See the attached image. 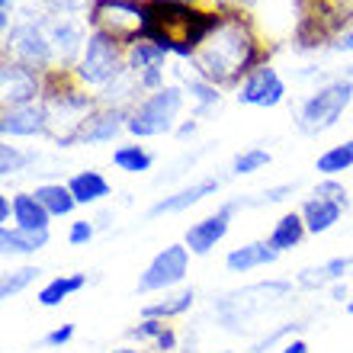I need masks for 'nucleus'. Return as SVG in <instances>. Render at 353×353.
<instances>
[{
	"instance_id": "f257e3e1",
	"label": "nucleus",
	"mask_w": 353,
	"mask_h": 353,
	"mask_svg": "<svg viewBox=\"0 0 353 353\" xmlns=\"http://www.w3.org/2000/svg\"><path fill=\"white\" fill-rule=\"evenodd\" d=\"M190 65H193V74L205 77L215 87H241L244 77L263 65L261 39L238 3L222 10V23L196 48V58Z\"/></svg>"
},
{
	"instance_id": "f03ea898",
	"label": "nucleus",
	"mask_w": 353,
	"mask_h": 353,
	"mask_svg": "<svg viewBox=\"0 0 353 353\" xmlns=\"http://www.w3.org/2000/svg\"><path fill=\"white\" fill-rule=\"evenodd\" d=\"M350 103H353V81L350 77H334V81L321 84L318 90L308 93L305 100H302V106H299V112H296L299 132H305V135H321V132L334 129Z\"/></svg>"
},
{
	"instance_id": "7ed1b4c3",
	"label": "nucleus",
	"mask_w": 353,
	"mask_h": 353,
	"mask_svg": "<svg viewBox=\"0 0 353 353\" xmlns=\"http://www.w3.org/2000/svg\"><path fill=\"white\" fill-rule=\"evenodd\" d=\"M183 103H186V90L176 84H168L158 93H148V97L129 112L125 132L135 135V139H154V135L176 132V116L183 112Z\"/></svg>"
},
{
	"instance_id": "20e7f679",
	"label": "nucleus",
	"mask_w": 353,
	"mask_h": 353,
	"mask_svg": "<svg viewBox=\"0 0 353 353\" xmlns=\"http://www.w3.org/2000/svg\"><path fill=\"white\" fill-rule=\"evenodd\" d=\"M125 71V46H122L119 39L106 36L100 29H90V36H87V46H84V55L77 61L74 68V77L87 90H103V87L110 84L112 77H119Z\"/></svg>"
},
{
	"instance_id": "39448f33",
	"label": "nucleus",
	"mask_w": 353,
	"mask_h": 353,
	"mask_svg": "<svg viewBox=\"0 0 353 353\" xmlns=\"http://www.w3.org/2000/svg\"><path fill=\"white\" fill-rule=\"evenodd\" d=\"M87 23L90 29H100L129 48L139 42L145 26V0H93L87 10Z\"/></svg>"
},
{
	"instance_id": "423d86ee",
	"label": "nucleus",
	"mask_w": 353,
	"mask_h": 353,
	"mask_svg": "<svg viewBox=\"0 0 353 353\" xmlns=\"http://www.w3.org/2000/svg\"><path fill=\"white\" fill-rule=\"evenodd\" d=\"M3 39H7V48H10V55H13V61H19V65H26V68H36L42 74L55 71L58 58H55V48H52V39L46 32V17L17 23V26L10 29V36H3Z\"/></svg>"
},
{
	"instance_id": "0eeeda50",
	"label": "nucleus",
	"mask_w": 353,
	"mask_h": 353,
	"mask_svg": "<svg viewBox=\"0 0 353 353\" xmlns=\"http://www.w3.org/2000/svg\"><path fill=\"white\" fill-rule=\"evenodd\" d=\"M286 292H289V283H257V286L238 289L232 296H225L215 305V312H219V318H222L225 325L234 327V325H241V321H248L254 312H263L267 305L286 299Z\"/></svg>"
},
{
	"instance_id": "6e6552de",
	"label": "nucleus",
	"mask_w": 353,
	"mask_h": 353,
	"mask_svg": "<svg viewBox=\"0 0 353 353\" xmlns=\"http://www.w3.org/2000/svg\"><path fill=\"white\" fill-rule=\"evenodd\" d=\"M186 270H190V248L168 244L164 251L151 257V263L139 276V292H164V289L180 286L186 279Z\"/></svg>"
},
{
	"instance_id": "1a4fd4ad",
	"label": "nucleus",
	"mask_w": 353,
	"mask_h": 353,
	"mask_svg": "<svg viewBox=\"0 0 353 353\" xmlns=\"http://www.w3.org/2000/svg\"><path fill=\"white\" fill-rule=\"evenodd\" d=\"M0 93H3V106L42 103V97H46V74L10 58V61L0 65Z\"/></svg>"
},
{
	"instance_id": "9d476101",
	"label": "nucleus",
	"mask_w": 353,
	"mask_h": 353,
	"mask_svg": "<svg viewBox=\"0 0 353 353\" xmlns=\"http://www.w3.org/2000/svg\"><path fill=\"white\" fill-rule=\"evenodd\" d=\"M238 103L241 106H257V110H273L286 100V81L279 77V71L273 65L263 61L261 68H254L251 74L241 81L238 87Z\"/></svg>"
},
{
	"instance_id": "9b49d317",
	"label": "nucleus",
	"mask_w": 353,
	"mask_h": 353,
	"mask_svg": "<svg viewBox=\"0 0 353 353\" xmlns=\"http://www.w3.org/2000/svg\"><path fill=\"white\" fill-rule=\"evenodd\" d=\"M46 32L52 39V48H55V58L58 65L74 71L81 55H84V46H87V36L84 26L77 23L74 17H46Z\"/></svg>"
},
{
	"instance_id": "f8f14e48",
	"label": "nucleus",
	"mask_w": 353,
	"mask_h": 353,
	"mask_svg": "<svg viewBox=\"0 0 353 353\" xmlns=\"http://www.w3.org/2000/svg\"><path fill=\"white\" fill-rule=\"evenodd\" d=\"M232 212H234V203H225L219 212L205 215V219H199V222L190 225L186 234H183V244L190 248V254L205 257V254L212 251L215 244L228 234V228H232Z\"/></svg>"
},
{
	"instance_id": "ddd939ff",
	"label": "nucleus",
	"mask_w": 353,
	"mask_h": 353,
	"mask_svg": "<svg viewBox=\"0 0 353 353\" xmlns=\"http://www.w3.org/2000/svg\"><path fill=\"white\" fill-rule=\"evenodd\" d=\"M0 132L3 139H36L48 135V112L42 103H29V106H3L0 112Z\"/></svg>"
},
{
	"instance_id": "4468645a",
	"label": "nucleus",
	"mask_w": 353,
	"mask_h": 353,
	"mask_svg": "<svg viewBox=\"0 0 353 353\" xmlns=\"http://www.w3.org/2000/svg\"><path fill=\"white\" fill-rule=\"evenodd\" d=\"M129 125V112L125 110H110V106H97L87 116V122L77 132V145H106L116 135H122Z\"/></svg>"
},
{
	"instance_id": "2eb2a0df",
	"label": "nucleus",
	"mask_w": 353,
	"mask_h": 353,
	"mask_svg": "<svg viewBox=\"0 0 353 353\" xmlns=\"http://www.w3.org/2000/svg\"><path fill=\"white\" fill-rule=\"evenodd\" d=\"M219 186H222V180H219V176L196 180V183H190V186H183V190H176V193L158 199V203L148 209V219H158V215H174V212H186V209H193V205H199L203 199H209V196L219 193Z\"/></svg>"
},
{
	"instance_id": "dca6fc26",
	"label": "nucleus",
	"mask_w": 353,
	"mask_h": 353,
	"mask_svg": "<svg viewBox=\"0 0 353 353\" xmlns=\"http://www.w3.org/2000/svg\"><path fill=\"white\" fill-rule=\"evenodd\" d=\"M141 93L145 90H141V84H139V74H132L129 68H125V71H122L119 77H112L103 90H97V100H100V106H110V110L132 112L141 100H145Z\"/></svg>"
},
{
	"instance_id": "f3484780",
	"label": "nucleus",
	"mask_w": 353,
	"mask_h": 353,
	"mask_svg": "<svg viewBox=\"0 0 353 353\" xmlns=\"http://www.w3.org/2000/svg\"><path fill=\"white\" fill-rule=\"evenodd\" d=\"M276 257H279V251H273L270 241H251V244H241V248L228 251L225 267H228V273H251V270L270 267Z\"/></svg>"
},
{
	"instance_id": "a211bd4d",
	"label": "nucleus",
	"mask_w": 353,
	"mask_h": 353,
	"mask_svg": "<svg viewBox=\"0 0 353 353\" xmlns=\"http://www.w3.org/2000/svg\"><path fill=\"white\" fill-rule=\"evenodd\" d=\"M341 212H344V205L331 203V199H325V196H312V199H305V205H302V222H305V232L308 234L331 232V228L341 222Z\"/></svg>"
},
{
	"instance_id": "6ab92c4d",
	"label": "nucleus",
	"mask_w": 353,
	"mask_h": 353,
	"mask_svg": "<svg viewBox=\"0 0 353 353\" xmlns=\"http://www.w3.org/2000/svg\"><path fill=\"white\" fill-rule=\"evenodd\" d=\"M87 286V273H61V276L48 279L46 286L39 289L36 302L42 308H58L61 302H68L71 296H77Z\"/></svg>"
},
{
	"instance_id": "aec40b11",
	"label": "nucleus",
	"mask_w": 353,
	"mask_h": 353,
	"mask_svg": "<svg viewBox=\"0 0 353 353\" xmlns=\"http://www.w3.org/2000/svg\"><path fill=\"white\" fill-rule=\"evenodd\" d=\"M48 244V232H32V228H19V225H7L0 228V251L3 254H36Z\"/></svg>"
},
{
	"instance_id": "412c9836",
	"label": "nucleus",
	"mask_w": 353,
	"mask_h": 353,
	"mask_svg": "<svg viewBox=\"0 0 353 353\" xmlns=\"http://www.w3.org/2000/svg\"><path fill=\"white\" fill-rule=\"evenodd\" d=\"M68 186H71L77 205H97L112 193L110 180H106L100 170H81V174H74L68 180Z\"/></svg>"
},
{
	"instance_id": "4be33fe9",
	"label": "nucleus",
	"mask_w": 353,
	"mask_h": 353,
	"mask_svg": "<svg viewBox=\"0 0 353 353\" xmlns=\"http://www.w3.org/2000/svg\"><path fill=\"white\" fill-rule=\"evenodd\" d=\"M353 270V257H331V261L318 263V267H308L299 273V286L302 289H321L331 286L337 279H344Z\"/></svg>"
},
{
	"instance_id": "5701e85b",
	"label": "nucleus",
	"mask_w": 353,
	"mask_h": 353,
	"mask_svg": "<svg viewBox=\"0 0 353 353\" xmlns=\"http://www.w3.org/2000/svg\"><path fill=\"white\" fill-rule=\"evenodd\" d=\"M13 225L32 228V232H48L52 215H48L46 205L36 199V193H17L13 196Z\"/></svg>"
},
{
	"instance_id": "b1692460",
	"label": "nucleus",
	"mask_w": 353,
	"mask_h": 353,
	"mask_svg": "<svg viewBox=\"0 0 353 353\" xmlns=\"http://www.w3.org/2000/svg\"><path fill=\"white\" fill-rule=\"evenodd\" d=\"M305 222H302V212H286L279 215L276 225H273V232H270L267 241L273 244V251H292V248H299L302 244V238H305Z\"/></svg>"
},
{
	"instance_id": "393cba45",
	"label": "nucleus",
	"mask_w": 353,
	"mask_h": 353,
	"mask_svg": "<svg viewBox=\"0 0 353 353\" xmlns=\"http://www.w3.org/2000/svg\"><path fill=\"white\" fill-rule=\"evenodd\" d=\"M36 199L46 205V212L52 219H61V215H71L77 209V199L71 193L68 183H42L36 186Z\"/></svg>"
},
{
	"instance_id": "a878e982",
	"label": "nucleus",
	"mask_w": 353,
	"mask_h": 353,
	"mask_svg": "<svg viewBox=\"0 0 353 353\" xmlns=\"http://www.w3.org/2000/svg\"><path fill=\"white\" fill-rule=\"evenodd\" d=\"M168 52L154 42H135V46L125 48V68H129L132 74H141V71H151V68H164L168 65Z\"/></svg>"
},
{
	"instance_id": "bb28decb",
	"label": "nucleus",
	"mask_w": 353,
	"mask_h": 353,
	"mask_svg": "<svg viewBox=\"0 0 353 353\" xmlns=\"http://www.w3.org/2000/svg\"><path fill=\"white\" fill-rule=\"evenodd\" d=\"M315 170L321 176H341L344 170H353V139L331 145L327 151H321L315 161Z\"/></svg>"
},
{
	"instance_id": "cd10ccee",
	"label": "nucleus",
	"mask_w": 353,
	"mask_h": 353,
	"mask_svg": "<svg viewBox=\"0 0 353 353\" xmlns=\"http://www.w3.org/2000/svg\"><path fill=\"white\" fill-rule=\"evenodd\" d=\"M112 164L122 170V174H148L154 158H151V151L139 141H132V145H119V148H112Z\"/></svg>"
},
{
	"instance_id": "c85d7f7f",
	"label": "nucleus",
	"mask_w": 353,
	"mask_h": 353,
	"mask_svg": "<svg viewBox=\"0 0 353 353\" xmlns=\"http://www.w3.org/2000/svg\"><path fill=\"white\" fill-rule=\"evenodd\" d=\"M196 302V292L193 289H180L176 296L164 299V302H154V305H145V312L141 315L145 318H161V321H168V318H176L183 315V312H190Z\"/></svg>"
},
{
	"instance_id": "c756f323",
	"label": "nucleus",
	"mask_w": 353,
	"mask_h": 353,
	"mask_svg": "<svg viewBox=\"0 0 353 353\" xmlns=\"http://www.w3.org/2000/svg\"><path fill=\"white\" fill-rule=\"evenodd\" d=\"M183 90L193 97L199 106H196V112L203 116L205 110H212V106H219V100H222V93H219V87L215 84H209L205 77H199V74H190L183 81Z\"/></svg>"
},
{
	"instance_id": "7c9ffc66",
	"label": "nucleus",
	"mask_w": 353,
	"mask_h": 353,
	"mask_svg": "<svg viewBox=\"0 0 353 353\" xmlns=\"http://www.w3.org/2000/svg\"><path fill=\"white\" fill-rule=\"evenodd\" d=\"M32 161H36V151H23L19 145H10V141L0 145V174L3 176L23 174Z\"/></svg>"
},
{
	"instance_id": "2f4dec72",
	"label": "nucleus",
	"mask_w": 353,
	"mask_h": 353,
	"mask_svg": "<svg viewBox=\"0 0 353 353\" xmlns=\"http://www.w3.org/2000/svg\"><path fill=\"white\" fill-rule=\"evenodd\" d=\"M270 164V151L261 148V145H254V148H244L234 154L232 161V174L238 176H248V174H257V170H263Z\"/></svg>"
},
{
	"instance_id": "473e14b6",
	"label": "nucleus",
	"mask_w": 353,
	"mask_h": 353,
	"mask_svg": "<svg viewBox=\"0 0 353 353\" xmlns=\"http://www.w3.org/2000/svg\"><path fill=\"white\" fill-rule=\"evenodd\" d=\"M39 273H42L39 267H17V270H10L7 276H3V283H0V299L19 296L23 289H29L32 283H36Z\"/></svg>"
},
{
	"instance_id": "72a5a7b5",
	"label": "nucleus",
	"mask_w": 353,
	"mask_h": 353,
	"mask_svg": "<svg viewBox=\"0 0 353 353\" xmlns=\"http://www.w3.org/2000/svg\"><path fill=\"white\" fill-rule=\"evenodd\" d=\"M93 234H97V225H93L90 219H77V222H71V228H68V244H71V248H84V244L93 241Z\"/></svg>"
},
{
	"instance_id": "f704fd0d",
	"label": "nucleus",
	"mask_w": 353,
	"mask_h": 353,
	"mask_svg": "<svg viewBox=\"0 0 353 353\" xmlns=\"http://www.w3.org/2000/svg\"><path fill=\"white\" fill-rule=\"evenodd\" d=\"M315 196H325V199H331V203H337V205H344V209L350 205L344 183H337V176H325V180L315 186Z\"/></svg>"
},
{
	"instance_id": "c9c22d12",
	"label": "nucleus",
	"mask_w": 353,
	"mask_h": 353,
	"mask_svg": "<svg viewBox=\"0 0 353 353\" xmlns=\"http://www.w3.org/2000/svg\"><path fill=\"white\" fill-rule=\"evenodd\" d=\"M46 10H52L55 17H74L77 10H90L93 0H39Z\"/></svg>"
},
{
	"instance_id": "e433bc0d",
	"label": "nucleus",
	"mask_w": 353,
	"mask_h": 353,
	"mask_svg": "<svg viewBox=\"0 0 353 353\" xmlns=\"http://www.w3.org/2000/svg\"><path fill=\"white\" fill-rule=\"evenodd\" d=\"M170 325H164L161 318H141L139 327H132V337H139V341H158Z\"/></svg>"
},
{
	"instance_id": "4c0bfd02",
	"label": "nucleus",
	"mask_w": 353,
	"mask_h": 353,
	"mask_svg": "<svg viewBox=\"0 0 353 353\" xmlns=\"http://www.w3.org/2000/svg\"><path fill=\"white\" fill-rule=\"evenodd\" d=\"M139 84H141V90H145V97L148 93H158V90H164V68H151V71H141L139 74Z\"/></svg>"
},
{
	"instance_id": "58836bf2",
	"label": "nucleus",
	"mask_w": 353,
	"mask_h": 353,
	"mask_svg": "<svg viewBox=\"0 0 353 353\" xmlns=\"http://www.w3.org/2000/svg\"><path fill=\"white\" fill-rule=\"evenodd\" d=\"M71 337H74V325H58V327H52V331L42 337V344L46 347H65Z\"/></svg>"
},
{
	"instance_id": "ea45409f",
	"label": "nucleus",
	"mask_w": 353,
	"mask_h": 353,
	"mask_svg": "<svg viewBox=\"0 0 353 353\" xmlns=\"http://www.w3.org/2000/svg\"><path fill=\"white\" fill-rule=\"evenodd\" d=\"M292 190H296V186H292V183H283V186H270V190H263V193H261V199H254V205L283 203L286 196H292Z\"/></svg>"
},
{
	"instance_id": "a19ab883",
	"label": "nucleus",
	"mask_w": 353,
	"mask_h": 353,
	"mask_svg": "<svg viewBox=\"0 0 353 353\" xmlns=\"http://www.w3.org/2000/svg\"><path fill=\"white\" fill-rule=\"evenodd\" d=\"M13 13H17V0H0V32L3 36H10V29L17 26Z\"/></svg>"
},
{
	"instance_id": "79ce46f5",
	"label": "nucleus",
	"mask_w": 353,
	"mask_h": 353,
	"mask_svg": "<svg viewBox=\"0 0 353 353\" xmlns=\"http://www.w3.org/2000/svg\"><path fill=\"white\" fill-rule=\"evenodd\" d=\"M154 344H158V350H161V353L176 350V334H174V327H168V331H164V334H161L158 341H154Z\"/></svg>"
},
{
	"instance_id": "37998d69",
	"label": "nucleus",
	"mask_w": 353,
	"mask_h": 353,
	"mask_svg": "<svg viewBox=\"0 0 353 353\" xmlns=\"http://www.w3.org/2000/svg\"><path fill=\"white\" fill-rule=\"evenodd\" d=\"M10 219H13V199H10V196H0V222H3V228L10 225Z\"/></svg>"
},
{
	"instance_id": "c03bdc74",
	"label": "nucleus",
	"mask_w": 353,
	"mask_h": 353,
	"mask_svg": "<svg viewBox=\"0 0 353 353\" xmlns=\"http://www.w3.org/2000/svg\"><path fill=\"white\" fill-rule=\"evenodd\" d=\"M279 353H308V344L302 341V337H292L289 344H283V350Z\"/></svg>"
},
{
	"instance_id": "a18cd8bd",
	"label": "nucleus",
	"mask_w": 353,
	"mask_h": 353,
	"mask_svg": "<svg viewBox=\"0 0 353 353\" xmlns=\"http://www.w3.org/2000/svg\"><path fill=\"white\" fill-rule=\"evenodd\" d=\"M337 48H341V52H353V26L347 29L344 36H341V42H337Z\"/></svg>"
},
{
	"instance_id": "49530a36",
	"label": "nucleus",
	"mask_w": 353,
	"mask_h": 353,
	"mask_svg": "<svg viewBox=\"0 0 353 353\" xmlns=\"http://www.w3.org/2000/svg\"><path fill=\"white\" fill-rule=\"evenodd\" d=\"M193 132H196V119L180 122V125H176V135H193Z\"/></svg>"
},
{
	"instance_id": "de8ad7c7",
	"label": "nucleus",
	"mask_w": 353,
	"mask_h": 353,
	"mask_svg": "<svg viewBox=\"0 0 353 353\" xmlns=\"http://www.w3.org/2000/svg\"><path fill=\"white\" fill-rule=\"evenodd\" d=\"M219 353H263L261 347H251V350H219Z\"/></svg>"
},
{
	"instance_id": "09e8293b",
	"label": "nucleus",
	"mask_w": 353,
	"mask_h": 353,
	"mask_svg": "<svg viewBox=\"0 0 353 353\" xmlns=\"http://www.w3.org/2000/svg\"><path fill=\"white\" fill-rule=\"evenodd\" d=\"M110 353H139V350H132V347H116V350H110Z\"/></svg>"
},
{
	"instance_id": "8fccbe9b",
	"label": "nucleus",
	"mask_w": 353,
	"mask_h": 353,
	"mask_svg": "<svg viewBox=\"0 0 353 353\" xmlns=\"http://www.w3.org/2000/svg\"><path fill=\"white\" fill-rule=\"evenodd\" d=\"M234 3H238V7H254L257 0H234Z\"/></svg>"
},
{
	"instance_id": "3c124183",
	"label": "nucleus",
	"mask_w": 353,
	"mask_h": 353,
	"mask_svg": "<svg viewBox=\"0 0 353 353\" xmlns=\"http://www.w3.org/2000/svg\"><path fill=\"white\" fill-rule=\"evenodd\" d=\"M180 3H190V7H199V0H180Z\"/></svg>"
},
{
	"instance_id": "603ef678",
	"label": "nucleus",
	"mask_w": 353,
	"mask_h": 353,
	"mask_svg": "<svg viewBox=\"0 0 353 353\" xmlns=\"http://www.w3.org/2000/svg\"><path fill=\"white\" fill-rule=\"evenodd\" d=\"M347 312H350V315H353V296L347 299Z\"/></svg>"
},
{
	"instance_id": "864d4df0",
	"label": "nucleus",
	"mask_w": 353,
	"mask_h": 353,
	"mask_svg": "<svg viewBox=\"0 0 353 353\" xmlns=\"http://www.w3.org/2000/svg\"><path fill=\"white\" fill-rule=\"evenodd\" d=\"M347 77H350V81H353V68H350V71H347Z\"/></svg>"
}]
</instances>
